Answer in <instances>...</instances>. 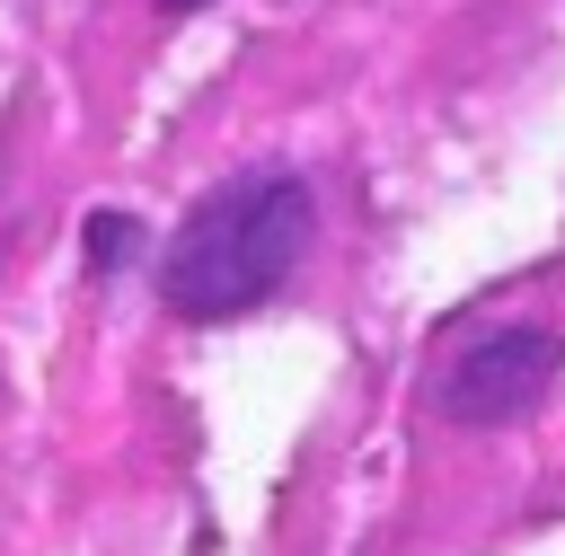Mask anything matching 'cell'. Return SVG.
Masks as SVG:
<instances>
[{"instance_id": "1", "label": "cell", "mask_w": 565, "mask_h": 556, "mask_svg": "<svg viewBox=\"0 0 565 556\" xmlns=\"http://www.w3.org/2000/svg\"><path fill=\"white\" fill-rule=\"evenodd\" d=\"M309 229H318V194L309 177L291 168H256V177H230L212 185L177 238H168V265H159V291L177 318L194 327H221L256 300H274L291 282V265L309 256Z\"/></svg>"}, {"instance_id": "2", "label": "cell", "mask_w": 565, "mask_h": 556, "mask_svg": "<svg viewBox=\"0 0 565 556\" xmlns=\"http://www.w3.org/2000/svg\"><path fill=\"white\" fill-rule=\"evenodd\" d=\"M556 362H565V335L556 327H486L450 353L441 371V406L459 424H503L521 406H539L556 388Z\"/></svg>"}, {"instance_id": "3", "label": "cell", "mask_w": 565, "mask_h": 556, "mask_svg": "<svg viewBox=\"0 0 565 556\" xmlns=\"http://www.w3.org/2000/svg\"><path fill=\"white\" fill-rule=\"evenodd\" d=\"M150 9H159V18H194L203 0H150Z\"/></svg>"}]
</instances>
